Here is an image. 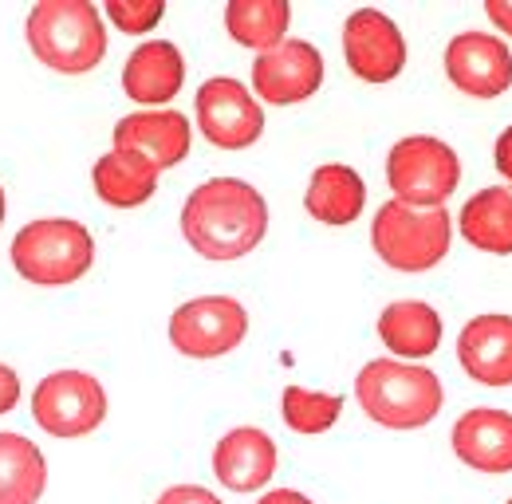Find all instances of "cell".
I'll return each instance as SVG.
<instances>
[{"instance_id":"1","label":"cell","mask_w":512,"mask_h":504,"mask_svg":"<svg viewBox=\"0 0 512 504\" xmlns=\"http://www.w3.org/2000/svg\"><path fill=\"white\" fill-rule=\"evenodd\" d=\"M182 233L205 260H237L268 233V205L241 178H209L182 209Z\"/></svg>"},{"instance_id":"2","label":"cell","mask_w":512,"mask_h":504,"mask_svg":"<svg viewBox=\"0 0 512 504\" xmlns=\"http://www.w3.org/2000/svg\"><path fill=\"white\" fill-rule=\"evenodd\" d=\"M355 398L386 430H422L442 414V378L402 359H375L355 378Z\"/></svg>"},{"instance_id":"3","label":"cell","mask_w":512,"mask_h":504,"mask_svg":"<svg viewBox=\"0 0 512 504\" xmlns=\"http://www.w3.org/2000/svg\"><path fill=\"white\" fill-rule=\"evenodd\" d=\"M28 44L52 71L83 75L107 56L103 16L91 0H40L28 12Z\"/></svg>"},{"instance_id":"4","label":"cell","mask_w":512,"mask_h":504,"mask_svg":"<svg viewBox=\"0 0 512 504\" xmlns=\"http://www.w3.org/2000/svg\"><path fill=\"white\" fill-rule=\"evenodd\" d=\"M12 264L24 280L40 288H64V284L83 280L87 268L95 264V241L79 221L44 217L16 233Z\"/></svg>"},{"instance_id":"5","label":"cell","mask_w":512,"mask_h":504,"mask_svg":"<svg viewBox=\"0 0 512 504\" xmlns=\"http://www.w3.org/2000/svg\"><path fill=\"white\" fill-rule=\"evenodd\" d=\"M453 237V217L446 209H410L402 201H386L371 221V245L379 260L398 272H430L442 264Z\"/></svg>"},{"instance_id":"6","label":"cell","mask_w":512,"mask_h":504,"mask_svg":"<svg viewBox=\"0 0 512 504\" xmlns=\"http://www.w3.org/2000/svg\"><path fill=\"white\" fill-rule=\"evenodd\" d=\"M386 182L394 201L410 209H446V197L461 182V162L442 138L410 134L386 158Z\"/></svg>"},{"instance_id":"7","label":"cell","mask_w":512,"mask_h":504,"mask_svg":"<svg viewBox=\"0 0 512 504\" xmlns=\"http://www.w3.org/2000/svg\"><path fill=\"white\" fill-rule=\"evenodd\" d=\"M32 418L52 438H83L107 418V390L87 371H56L32 394Z\"/></svg>"},{"instance_id":"8","label":"cell","mask_w":512,"mask_h":504,"mask_svg":"<svg viewBox=\"0 0 512 504\" xmlns=\"http://www.w3.org/2000/svg\"><path fill=\"white\" fill-rule=\"evenodd\" d=\"M249 335V315L233 296H201L170 315V343L190 359H221Z\"/></svg>"},{"instance_id":"9","label":"cell","mask_w":512,"mask_h":504,"mask_svg":"<svg viewBox=\"0 0 512 504\" xmlns=\"http://www.w3.org/2000/svg\"><path fill=\"white\" fill-rule=\"evenodd\" d=\"M197 126L221 150H245L264 134V111L241 79H209L197 87Z\"/></svg>"},{"instance_id":"10","label":"cell","mask_w":512,"mask_h":504,"mask_svg":"<svg viewBox=\"0 0 512 504\" xmlns=\"http://www.w3.org/2000/svg\"><path fill=\"white\" fill-rule=\"evenodd\" d=\"M343 56L363 83H390L406 67V40L390 16L359 8L343 24Z\"/></svg>"},{"instance_id":"11","label":"cell","mask_w":512,"mask_h":504,"mask_svg":"<svg viewBox=\"0 0 512 504\" xmlns=\"http://www.w3.org/2000/svg\"><path fill=\"white\" fill-rule=\"evenodd\" d=\"M449 83L473 99H497L512 87V52L501 36L461 32L446 48Z\"/></svg>"},{"instance_id":"12","label":"cell","mask_w":512,"mask_h":504,"mask_svg":"<svg viewBox=\"0 0 512 504\" xmlns=\"http://www.w3.org/2000/svg\"><path fill=\"white\" fill-rule=\"evenodd\" d=\"M323 83V56L308 40H284L253 63V91L264 103H304Z\"/></svg>"},{"instance_id":"13","label":"cell","mask_w":512,"mask_h":504,"mask_svg":"<svg viewBox=\"0 0 512 504\" xmlns=\"http://www.w3.org/2000/svg\"><path fill=\"white\" fill-rule=\"evenodd\" d=\"M190 142V119L182 111H170V107L166 111H138V115H127L115 126V150L142 158L158 174L178 166L190 154Z\"/></svg>"},{"instance_id":"14","label":"cell","mask_w":512,"mask_h":504,"mask_svg":"<svg viewBox=\"0 0 512 504\" xmlns=\"http://www.w3.org/2000/svg\"><path fill=\"white\" fill-rule=\"evenodd\" d=\"M457 359L485 386H512V315H477L461 327Z\"/></svg>"},{"instance_id":"15","label":"cell","mask_w":512,"mask_h":504,"mask_svg":"<svg viewBox=\"0 0 512 504\" xmlns=\"http://www.w3.org/2000/svg\"><path fill=\"white\" fill-rule=\"evenodd\" d=\"M272 473H276V441L264 430H253V426L229 430L213 449V477L233 493L264 489Z\"/></svg>"},{"instance_id":"16","label":"cell","mask_w":512,"mask_h":504,"mask_svg":"<svg viewBox=\"0 0 512 504\" xmlns=\"http://www.w3.org/2000/svg\"><path fill=\"white\" fill-rule=\"evenodd\" d=\"M182 83H186V60L170 40H150V44L134 48L123 67L127 99L154 107V111H166V103L182 91Z\"/></svg>"},{"instance_id":"17","label":"cell","mask_w":512,"mask_h":504,"mask_svg":"<svg viewBox=\"0 0 512 504\" xmlns=\"http://www.w3.org/2000/svg\"><path fill=\"white\" fill-rule=\"evenodd\" d=\"M453 453L477 473H512V414L477 406L457 418Z\"/></svg>"},{"instance_id":"18","label":"cell","mask_w":512,"mask_h":504,"mask_svg":"<svg viewBox=\"0 0 512 504\" xmlns=\"http://www.w3.org/2000/svg\"><path fill=\"white\" fill-rule=\"evenodd\" d=\"M379 339L398 359H426L442 347V315L422 300H398L379 315Z\"/></svg>"},{"instance_id":"19","label":"cell","mask_w":512,"mask_h":504,"mask_svg":"<svg viewBox=\"0 0 512 504\" xmlns=\"http://www.w3.org/2000/svg\"><path fill=\"white\" fill-rule=\"evenodd\" d=\"M304 205L323 225H351L363 213V205H367V186H363V178L351 166L327 162V166H320L312 174Z\"/></svg>"},{"instance_id":"20","label":"cell","mask_w":512,"mask_h":504,"mask_svg":"<svg viewBox=\"0 0 512 504\" xmlns=\"http://www.w3.org/2000/svg\"><path fill=\"white\" fill-rule=\"evenodd\" d=\"M48 489V461L24 434H0V504H36Z\"/></svg>"},{"instance_id":"21","label":"cell","mask_w":512,"mask_h":504,"mask_svg":"<svg viewBox=\"0 0 512 504\" xmlns=\"http://www.w3.org/2000/svg\"><path fill=\"white\" fill-rule=\"evenodd\" d=\"M461 237L481 252L509 256L512 252V193L509 189H481L461 209Z\"/></svg>"},{"instance_id":"22","label":"cell","mask_w":512,"mask_h":504,"mask_svg":"<svg viewBox=\"0 0 512 504\" xmlns=\"http://www.w3.org/2000/svg\"><path fill=\"white\" fill-rule=\"evenodd\" d=\"M292 8L288 0H229L225 4V28L241 48H256L260 56L284 44Z\"/></svg>"},{"instance_id":"23","label":"cell","mask_w":512,"mask_h":504,"mask_svg":"<svg viewBox=\"0 0 512 504\" xmlns=\"http://www.w3.org/2000/svg\"><path fill=\"white\" fill-rule=\"evenodd\" d=\"M91 182H95V193H99L107 205H115V209H134V205L150 201V193L158 189V170L146 166V162L134 158V154L111 150V154H103V158L95 162Z\"/></svg>"},{"instance_id":"24","label":"cell","mask_w":512,"mask_h":504,"mask_svg":"<svg viewBox=\"0 0 512 504\" xmlns=\"http://www.w3.org/2000/svg\"><path fill=\"white\" fill-rule=\"evenodd\" d=\"M339 410H343L339 394H320L304 386H284V398H280V414L296 434H327L339 422Z\"/></svg>"},{"instance_id":"25","label":"cell","mask_w":512,"mask_h":504,"mask_svg":"<svg viewBox=\"0 0 512 504\" xmlns=\"http://www.w3.org/2000/svg\"><path fill=\"white\" fill-rule=\"evenodd\" d=\"M103 12L115 20L119 32H127V36H146V32L166 16V4H162V0H107Z\"/></svg>"},{"instance_id":"26","label":"cell","mask_w":512,"mask_h":504,"mask_svg":"<svg viewBox=\"0 0 512 504\" xmlns=\"http://www.w3.org/2000/svg\"><path fill=\"white\" fill-rule=\"evenodd\" d=\"M158 504H221V497H213L201 485H174V489H166L158 497Z\"/></svg>"},{"instance_id":"27","label":"cell","mask_w":512,"mask_h":504,"mask_svg":"<svg viewBox=\"0 0 512 504\" xmlns=\"http://www.w3.org/2000/svg\"><path fill=\"white\" fill-rule=\"evenodd\" d=\"M16 402H20V378H16L12 367L0 363V414L16 410Z\"/></svg>"},{"instance_id":"28","label":"cell","mask_w":512,"mask_h":504,"mask_svg":"<svg viewBox=\"0 0 512 504\" xmlns=\"http://www.w3.org/2000/svg\"><path fill=\"white\" fill-rule=\"evenodd\" d=\"M485 12H489V20H493L505 36H512V0H489Z\"/></svg>"},{"instance_id":"29","label":"cell","mask_w":512,"mask_h":504,"mask_svg":"<svg viewBox=\"0 0 512 504\" xmlns=\"http://www.w3.org/2000/svg\"><path fill=\"white\" fill-rule=\"evenodd\" d=\"M497 170L512 182V126L497 138Z\"/></svg>"},{"instance_id":"30","label":"cell","mask_w":512,"mask_h":504,"mask_svg":"<svg viewBox=\"0 0 512 504\" xmlns=\"http://www.w3.org/2000/svg\"><path fill=\"white\" fill-rule=\"evenodd\" d=\"M256 504H312L304 493H296V489H272V493H264Z\"/></svg>"},{"instance_id":"31","label":"cell","mask_w":512,"mask_h":504,"mask_svg":"<svg viewBox=\"0 0 512 504\" xmlns=\"http://www.w3.org/2000/svg\"><path fill=\"white\" fill-rule=\"evenodd\" d=\"M0 221H4V189H0Z\"/></svg>"},{"instance_id":"32","label":"cell","mask_w":512,"mask_h":504,"mask_svg":"<svg viewBox=\"0 0 512 504\" xmlns=\"http://www.w3.org/2000/svg\"><path fill=\"white\" fill-rule=\"evenodd\" d=\"M509 504H512V501H509Z\"/></svg>"}]
</instances>
